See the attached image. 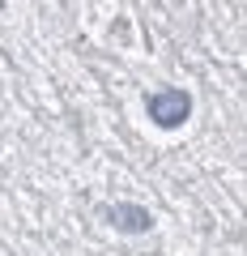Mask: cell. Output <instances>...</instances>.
<instances>
[{"instance_id": "cell-1", "label": "cell", "mask_w": 247, "mask_h": 256, "mask_svg": "<svg viewBox=\"0 0 247 256\" xmlns=\"http://www.w3.org/2000/svg\"><path fill=\"white\" fill-rule=\"evenodd\" d=\"M145 116L158 128H179L183 120L192 116V94L188 90H154L145 98Z\"/></svg>"}, {"instance_id": "cell-2", "label": "cell", "mask_w": 247, "mask_h": 256, "mask_svg": "<svg viewBox=\"0 0 247 256\" xmlns=\"http://www.w3.org/2000/svg\"><path fill=\"white\" fill-rule=\"evenodd\" d=\"M98 218H107L115 230H149V226H154L149 210H141V205H128V201L102 205V210H98Z\"/></svg>"}]
</instances>
